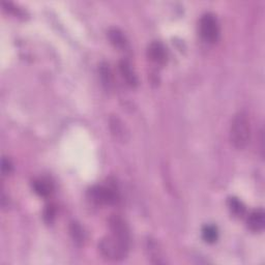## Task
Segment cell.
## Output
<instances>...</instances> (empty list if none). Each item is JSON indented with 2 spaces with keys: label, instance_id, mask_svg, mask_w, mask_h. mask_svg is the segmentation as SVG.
Instances as JSON below:
<instances>
[{
  "label": "cell",
  "instance_id": "cell-10",
  "mask_svg": "<svg viewBox=\"0 0 265 265\" xmlns=\"http://www.w3.org/2000/svg\"><path fill=\"white\" fill-rule=\"evenodd\" d=\"M34 192L41 197H47L52 192V185L51 182L45 179H38L33 182Z\"/></svg>",
  "mask_w": 265,
  "mask_h": 265
},
{
  "label": "cell",
  "instance_id": "cell-16",
  "mask_svg": "<svg viewBox=\"0 0 265 265\" xmlns=\"http://www.w3.org/2000/svg\"><path fill=\"white\" fill-rule=\"evenodd\" d=\"M1 170H2V173L4 175L10 174L13 171V164H12V162L9 159H5V158L2 159Z\"/></svg>",
  "mask_w": 265,
  "mask_h": 265
},
{
  "label": "cell",
  "instance_id": "cell-4",
  "mask_svg": "<svg viewBox=\"0 0 265 265\" xmlns=\"http://www.w3.org/2000/svg\"><path fill=\"white\" fill-rule=\"evenodd\" d=\"M90 199L100 205H111L117 202V195L111 188L98 186L89 191Z\"/></svg>",
  "mask_w": 265,
  "mask_h": 265
},
{
  "label": "cell",
  "instance_id": "cell-13",
  "mask_svg": "<svg viewBox=\"0 0 265 265\" xmlns=\"http://www.w3.org/2000/svg\"><path fill=\"white\" fill-rule=\"evenodd\" d=\"M111 129H112V132L117 139H122L124 137L122 123L119 121L118 118L111 119Z\"/></svg>",
  "mask_w": 265,
  "mask_h": 265
},
{
  "label": "cell",
  "instance_id": "cell-8",
  "mask_svg": "<svg viewBox=\"0 0 265 265\" xmlns=\"http://www.w3.org/2000/svg\"><path fill=\"white\" fill-rule=\"evenodd\" d=\"M119 70L122 78L126 80L128 85L132 87H136L138 85V78L134 70L132 69V65L127 60H121L119 63Z\"/></svg>",
  "mask_w": 265,
  "mask_h": 265
},
{
  "label": "cell",
  "instance_id": "cell-6",
  "mask_svg": "<svg viewBox=\"0 0 265 265\" xmlns=\"http://www.w3.org/2000/svg\"><path fill=\"white\" fill-rule=\"evenodd\" d=\"M147 55H148L149 59L157 63L163 65L167 61V51L163 44L159 42H153L151 43L148 49H147Z\"/></svg>",
  "mask_w": 265,
  "mask_h": 265
},
{
  "label": "cell",
  "instance_id": "cell-9",
  "mask_svg": "<svg viewBox=\"0 0 265 265\" xmlns=\"http://www.w3.org/2000/svg\"><path fill=\"white\" fill-rule=\"evenodd\" d=\"M108 38L112 45L117 49H126L128 46V41L123 33L117 28H112L108 31Z\"/></svg>",
  "mask_w": 265,
  "mask_h": 265
},
{
  "label": "cell",
  "instance_id": "cell-5",
  "mask_svg": "<svg viewBox=\"0 0 265 265\" xmlns=\"http://www.w3.org/2000/svg\"><path fill=\"white\" fill-rule=\"evenodd\" d=\"M109 225L112 231V236L130 247V231L124 221L119 217L113 216L109 220Z\"/></svg>",
  "mask_w": 265,
  "mask_h": 265
},
{
  "label": "cell",
  "instance_id": "cell-11",
  "mask_svg": "<svg viewBox=\"0 0 265 265\" xmlns=\"http://www.w3.org/2000/svg\"><path fill=\"white\" fill-rule=\"evenodd\" d=\"M202 237L203 239L208 242V244H213L219 238V231L218 228L213 225H206L202 229Z\"/></svg>",
  "mask_w": 265,
  "mask_h": 265
},
{
  "label": "cell",
  "instance_id": "cell-3",
  "mask_svg": "<svg viewBox=\"0 0 265 265\" xmlns=\"http://www.w3.org/2000/svg\"><path fill=\"white\" fill-rule=\"evenodd\" d=\"M199 31L202 39L207 43H215L220 36V24L213 14H205L199 22Z\"/></svg>",
  "mask_w": 265,
  "mask_h": 265
},
{
  "label": "cell",
  "instance_id": "cell-7",
  "mask_svg": "<svg viewBox=\"0 0 265 265\" xmlns=\"http://www.w3.org/2000/svg\"><path fill=\"white\" fill-rule=\"evenodd\" d=\"M247 224L250 230L253 232H260L265 226V215L262 209H257L250 213Z\"/></svg>",
  "mask_w": 265,
  "mask_h": 265
},
{
  "label": "cell",
  "instance_id": "cell-1",
  "mask_svg": "<svg viewBox=\"0 0 265 265\" xmlns=\"http://www.w3.org/2000/svg\"><path fill=\"white\" fill-rule=\"evenodd\" d=\"M251 139V126L248 115L239 112L234 116L230 128L231 143L236 149H245Z\"/></svg>",
  "mask_w": 265,
  "mask_h": 265
},
{
  "label": "cell",
  "instance_id": "cell-2",
  "mask_svg": "<svg viewBox=\"0 0 265 265\" xmlns=\"http://www.w3.org/2000/svg\"><path fill=\"white\" fill-rule=\"evenodd\" d=\"M99 250L102 256L105 257L106 259L118 261L126 258L129 247L111 235V236H107L100 241Z\"/></svg>",
  "mask_w": 265,
  "mask_h": 265
},
{
  "label": "cell",
  "instance_id": "cell-15",
  "mask_svg": "<svg viewBox=\"0 0 265 265\" xmlns=\"http://www.w3.org/2000/svg\"><path fill=\"white\" fill-rule=\"evenodd\" d=\"M101 74H102V78L104 83L109 85L111 83V73H110L109 68H107V65H104L101 68Z\"/></svg>",
  "mask_w": 265,
  "mask_h": 265
},
{
  "label": "cell",
  "instance_id": "cell-14",
  "mask_svg": "<svg viewBox=\"0 0 265 265\" xmlns=\"http://www.w3.org/2000/svg\"><path fill=\"white\" fill-rule=\"evenodd\" d=\"M72 234H73V236H74V239H76V241H82L83 240V231L82 229H81V227L76 224V223H74L72 225Z\"/></svg>",
  "mask_w": 265,
  "mask_h": 265
},
{
  "label": "cell",
  "instance_id": "cell-17",
  "mask_svg": "<svg viewBox=\"0 0 265 265\" xmlns=\"http://www.w3.org/2000/svg\"><path fill=\"white\" fill-rule=\"evenodd\" d=\"M54 215H55V209L52 207V206H48V208L45 213V218L48 219L49 221H51L54 218Z\"/></svg>",
  "mask_w": 265,
  "mask_h": 265
},
{
  "label": "cell",
  "instance_id": "cell-12",
  "mask_svg": "<svg viewBox=\"0 0 265 265\" xmlns=\"http://www.w3.org/2000/svg\"><path fill=\"white\" fill-rule=\"evenodd\" d=\"M229 208L231 210L232 213H234L235 216H242L245 213V205L242 204V202L240 200H238L237 198H230L229 199Z\"/></svg>",
  "mask_w": 265,
  "mask_h": 265
}]
</instances>
